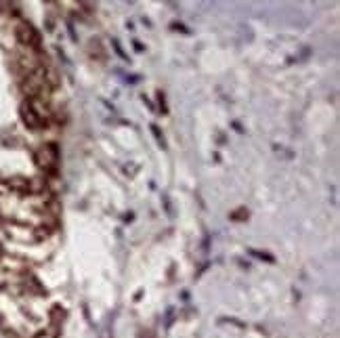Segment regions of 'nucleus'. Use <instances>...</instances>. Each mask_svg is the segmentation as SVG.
<instances>
[{"mask_svg":"<svg viewBox=\"0 0 340 338\" xmlns=\"http://www.w3.org/2000/svg\"><path fill=\"white\" fill-rule=\"evenodd\" d=\"M57 160H59V155H57V147L55 145H44L36 153V162L44 170H53L57 166Z\"/></svg>","mask_w":340,"mask_h":338,"instance_id":"nucleus-1","label":"nucleus"},{"mask_svg":"<svg viewBox=\"0 0 340 338\" xmlns=\"http://www.w3.org/2000/svg\"><path fill=\"white\" fill-rule=\"evenodd\" d=\"M17 38H19V42L24 44V47H28V49H34V47H38V44H40L38 34L34 32V28H32L30 24H26V21H21V24L17 26Z\"/></svg>","mask_w":340,"mask_h":338,"instance_id":"nucleus-2","label":"nucleus"},{"mask_svg":"<svg viewBox=\"0 0 340 338\" xmlns=\"http://www.w3.org/2000/svg\"><path fill=\"white\" fill-rule=\"evenodd\" d=\"M21 118H24V122H26L28 128H40L44 122H47V120H44V118L38 114V111L32 107L30 101H26L24 105H21Z\"/></svg>","mask_w":340,"mask_h":338,"instance_id":"nucleus-3","label":"nucleus"},{"mask_svg":"<svg viewBox=\"0 0 340 338\" xmlns=\"http://www.w3.org/2000/svg\"><path fill=\"white\" fill-rule=\"evenodd\" d=\"M57 334H59L57 328H53V330H42V332L36 334V338H57Z\"/></svg>","mask_w":340,"mask_h":338,"instance_id":"nucleus-4","label":"nucleus"}]
</instances>
